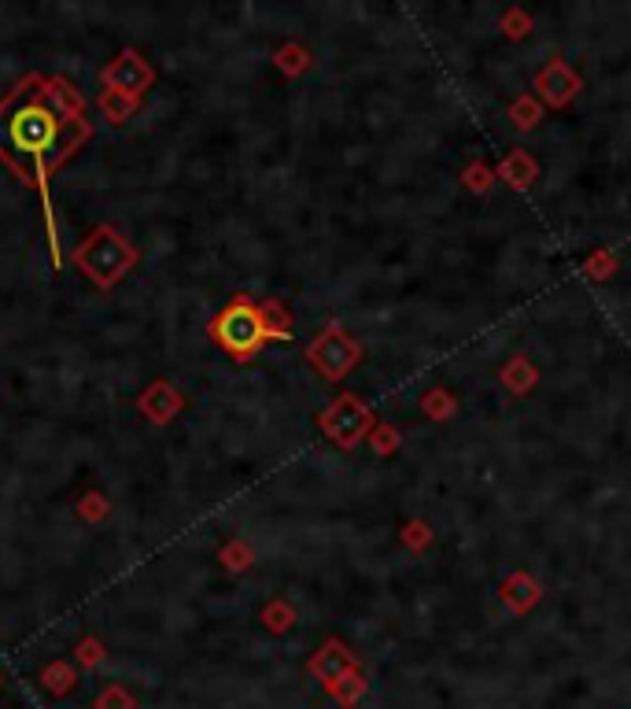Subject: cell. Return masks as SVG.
Segmentation results:
<instances>
[{
  "label": "cell",
  "instance_id": "cell-1",
  "mask_svg": "<svg viewBox=\"0 0 631 709\" xmlns=\"http://www.w3.org/2000/svg\"><path fill=\"white\" fill-rule=\"evenodd\" d=\"M71 126L82 130L66 111H60V104L52 107L44 93L27 96V89H22L0 107V155L15 163L22 174L30 171L33 182H44L49 166L71 152L74 141H63Z\"/></svg>",
  "mask_w": 631,
  "mask_h": 709
},
{
  "label": "cell",
  "instance_id": "cell-2",
  "mask_svg": "<svg viewBox=\"0 0 631 709\" xmlns=\"http://www.w3.org/2000/svg\"><path fill=\"white\" fill-rule=\"evenodd\" d=\"M210 337H215L221 348H226L232 359H251L255 351L262 348L270 337H285V332H277L266 326L262 310L251 304V299H232V304L221 310L215 318V326H210Z\"/></svg>",
  "mask_w": 631,
  "mask_h": 709
}]
</instances>
